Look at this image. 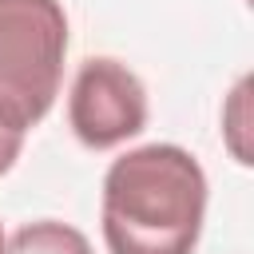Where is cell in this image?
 <instances>
[{
    "label": "cell",
    "instance_id": "6",
    "mask_svg": "<svg viewBox=\"0 0 254 254\" xmlns=\"http://www.w3.org/2000/svg\"><path fill=\"white\" fill-rule=\"evenodd\" d=\"M20 147H24V135H20V131H8V127H0V175H4V171L16 163Z\"/></svg>",
    "mask_w": 254,
    "mask_h": 254
},
{
    "label": "cell",
    "instance_id": "5",
    "mask_svg": "<svg viewBox=\"0 0 254 254\" xmlns=\"http://www.w3.org/2000/svg\"><path fill=\"white\" fill-rule=\"evenodd\" d=\"M246 79L234 87V95H230V103H226V143H230V151H234V159L238 163H250V147H246V139H242V131H246Z\"/></svg>",
    "mask_w": 254,
    "mask_h": 254
},
{
    "label": "cell",
    "instance_id": "1",
    "mask_svg": "<svg viewBox=\"0 0 254 254\" xmlns=\"http://www.w3.org/2000/svg\"><path fill=\"white\" fill-rule=\"evenodd\" d=\"M206 214V175L175 143H147L107 167L103 242L111 254H194Z\"/></svg>",
    "mask_w": 254,
    "mask_h": 254
},
{
    "label": "cell",
    "instance_id": "2",
    "mask_svg": "<svg viewBox=\"0 0 254 254\" xmlns=\"http://www.w3.org/2000/svg\"><path fill=\"white\" fill-rule=\"evenodd\" d=\"M67 16L60 0H0V127H36L64 79Z\"/></svg>",
    "mask_w": 254,
    "mask_h": 254
},
{
    "label": "cell",
    "instance_id": "3",
    "mask_svg": "<svg viewBox=\"0 0 254 254\" xmlns=\"http://www.w3.org/2000/svg\"><path fill=\"white\" fill-rule=\"evenodd\" d=\"M67 123L83 147L107 151L139 135L147 123V91L139 75L107 56H95L79 67L67 95Z\"/></svg>",
    "mask_w": 254,
    "mask_h": 254
},
{
    "label": "cell",
    "instance_id": "7",
    "mask_svg": "<svg viewBox=\"0 0 254 254\" xmlns=\"http://www.w3.org/2000/svg\"><path fill=\"white\" fill-rule=\"evenodd\" d=\"M0 250H4V226H0Z\"/></svg>",
    "mask_w": 254,
    "mask_h": 254
},
{
    "label": "cell",
    "instance_id": "4",
    "mask_svg": "<svg viewBox=\"0 0 254 254\" xmlns=\"http://www.w3.org/2000/svg\"><path fill=\"white\" fill-rule=\"evenodd\" d=\"M0 254H91V242H87L75 226L44 218V222L20 226V230L4 242Z\"/></svg>",
    "mask_w": 254,
    "mask_h": 254
}]
</instances>
